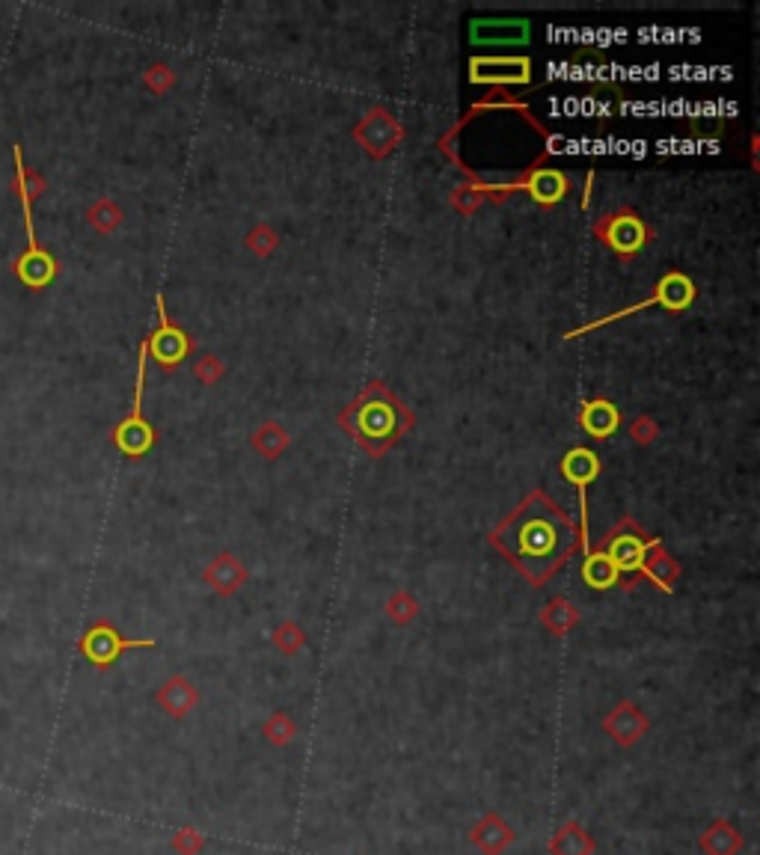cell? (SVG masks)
<instances>
[{"label":"cell","mask_w":760,"mask_h":855,"mask_svg":"<svg viewBox=\"0 0 760 855\" xmlns=\"http://www.w3.org/2000/svg\"><path fill=\"white\" fill-rule=\"evenodd\" d=\"M487 541L538 588L550 582L576 553L579 526L544 490H532L487 535Z\"/></svg>","instance_id":"1"},{"label":"cell","mask_w":760,"mask_h":855,"mask_svg":"<svg viewBox=\"0 0 760 855\" xmlns=\"http://www.w3.org/2000/svg\"><path fill=\"white\" fill-rule=\"evenodd\" d=\"M336 425L378 461L416 425V416L383 380H369L360 395L339 410Z\"/></svg>","instance_id":"2"},{"label":"cell","mask_w":760,"mask_h":855,"mask_svg":"<svg viewBox=\"0 0 760 855\" xmlns=\"http://www.w3.org/2000/svg\"><path fill=\"white\" fill-rule=\"evenodd\" d=\"M12 158H15L12 193H15V199L21 202V214H24V235H27V244H24L21 256L15 259L12 271H15V277L27 285L30 291H42V288H48V285L54 283V280H57V274H60L57 259H54V256L39 244V238H36V229H33V211H30L33 199H39L48 185H45V179H42L39 173H33V170L24 164V155H21V146H18V143H12Z\"/></svg>","instance_id":"3"},{"label":"cell","mask_w":760,"mask_h":855,"mask_svg":"<svg viewBox=\"0 0 760 855\" xmlns=\"http://www.w3.org/2000/svg\"><path fill=\"white\" fill-rule=\"evenodd\" d=\"M591 235L612 250L621 262H630L633 256H639L651 241H654V229L645 223V217L636 208H615L600 214L591 223Z\"/></svg>","instance_id":"4"},{"label":"cell","mask_w":760,"mask_h":855,"mask_svg":"<svg viewBox=\"0 0 760 855\" xmlns=\"http://www.w3.org/2000/svg\"><path fill=\"white\" fill-rule=\"evenodd\" d=\"M695 294H698V288L692 283V277H686V274H680V271H668L642 303H633V306H627V309H618V312H609V315H603V318H597V321H588V324H582V327L565 333V339H576V336L594 333V330H600V327H606V324H612V321H621V318L636 315V312L651 309V306H663L668 312H683V309H689V306L695 303Z\"/></svg>","instance_id":"5"},{"label":"cell","mask_w":760,"mask_h":855,"mask_svg":"<svg viewBox=\"0 0 760 855\" xmlns=\"http://www.w3.org/2000/svg\"><path fill=\"white\" fill-rule=\"evenodd\" d=\"M146 363H149V354H146V342H140V360H137V380H134V401H131V410L128 416L113 428V446L128 458V461H140L146 458L152 449H155V428L152 422L143 416V386H146Z\"/></svg>","instance_id":"6"},{"label":"cell","mask_w":760,"mask_h":855,"mask_svg":"<svg viewBox=\"0 0 760 855\" xmlns=\"http://www.w3.org/2000/svg\"><path fill=\"white\" fill-rule=\"evenodd\" d=\"M155 306H158V327H155L143 342H146L149 360H155V366H158L164 375H170V372H176V369L188 360L190 354H193L196 342H193V336H188V330H182V327L170 318V312H167V306H164V294H158Z\"/></svg>","instance_id":"7"},{"label":"cell","mask_w":760,"mask_h":855,"mask_svg":"<svg viewBox=\"0 0 760 855\" xmlns=\"http://www.w3.org/2000/svg\"><path fill=\"white\" fill-rule=\"evenodd\" d=\"M651 541L645 535V529L633 520V517H621V523H615L606 538L600 541V550L606 553V559L615 565L618 573H633L642 576V565L648 559Z\"/></svg>","instance_id":"8"},{"label":"cell","mask_w":760,"mask_h":855,"mask_svg":"<svg viewBox=\"0 0 760 855\" xmlns=\"http://www.w3.org/2000/svg\"><path fill=\"white\" fill-rule=\"evenodd\" d=\"M81 654L95 665V668H110L125 651H137V648H155L152 639H125L110 621H95L93 627L81 636Z\"/></svg>","instance_id":"9"},{"label":"cell","mask_w":760,"mask_h":855,"mask_svg":"<svg viewBox=\"0 0 760 855\" xmlns=\"http://www.w3.org/2000/svg\"><path fill=\"white\" fill-rule=\"evenodd\" d=\"M354 140L375 158H389L401 143H404V125L386 110V107H372L357 125H354Z\"/></svg>","instance_id":"10"},{"label":"cell","mask_w":760,"mask_h":855,"mask_svg":"<svg viewBox=\"0 0 760 855\" xmlns=\"http://www.w3.org/2000/svg\"><path fill=\"white\" fill-rule=\"evenodd\" d=\"M562 478L576 487V496H579V547L582 553L591 550V541H588V499H585V487L600 475V458L591 452V449H570L568 455L562 458Z\"/></svg>","instance_id":"11"},{"label":"cell","mask_w":760,"mask_h":855,"mask_svg":"<svg viewBox=\"0 0 760 855\" xmlns=\"http://www.w3.org/2000/svg\"><path fill=\"white\" fill-rule=\"evenodd\" d=\"M470 81L493 90L520 87L532 81V60L529 57H473L470 60Z\"/></svg>","instance_id":"12"},{"label":"cell","mask_w":760,"mask_h":855,"mask_svg":"<svg viewBox=\"0 0 760 855\" xmlns=\"http://www.w3.org/2000/svg\"><path fill=\"white\" fill-rule=\"evenodd\" d=\"M511 185H514V190H526L538 205L553 208V205H559V202L568 196L570 179L562 170H556V167H541V164H535V167H529L523 176H517Z\"/></svg>","instance_id":"13"},{"label":"cell","mask_w":760,"mask_h":855,"mask_svg":"<svg viewBox=\"0 0 760 855\" xmlns=\"http://www.w3.org/2000/svg\"><path fill=\"white\" fill-rule=\"evenodd\" d=\"M579 428L594 440H609L621 428V410L609 398H591L579 407Z\"/></svg>","instance_id":"14"},{"label":"cell","mask_w":760,"mask_h":855,"mask_svg":"<svg viewBox=\"0 0 760 855\" xmlns=\"http://www.w3.org/2000/svg\"><path fill=\"white\" fill-rule=\"evenodd\" d=\"M247 568L232 556V553H220L208 568H205V573H202V579H205V585L208 588H214L220 597H232L244 582H247Z\"/></svg>","instance_id":"15"},{"label":"cell","mask_w":760,"mask_h":855,"mask_svg":"<svg viewBox=\"0 0 760 855\" xmlns=\"http://www.w3.org/2000/svg\"><path fill=\"white\" fill-rule=\"evenodd\" d=\"M603 728L609 731V737L621 746H630L642 737V731L648 728V719L642 716V710L633 701H621L603 722Z\"/></svg>","instance_id":"16"},{"label":"cell","mask_w":760,"mask_h":855,"mask_svg":"<svg viewBox=\"0 0 760 855\" xmlns=\"http://www.w3.org/2000/svg\"><path fill=\"white\" fill-rule=\"evenodd\" d=\"M473 42H526L529 39V21H473L470 27Z\"/></svg>","instance_id":"17"},{"label":"cell","mask_w":760,"mask_h":855,"mask_svg":"<svg viewBox=\"0 0 760 855\" xmlns=\"http://www.w3.org/2000/svg\"><path fill=\"white\" fill-rule=\"evenodd\" d=\"M288 443H291V437H288V431H285L277 419L262 422V425L250 434V446H253V452H259L265 461H277L285 449H288Z\"/></svg>","instance_id":"18"},{"label":"cell","mask_w":760,"mask_h":855,"mask_svg":"<svg viewBox=\"0 0 760 855\" xmlns=\"http://www.w3.org/2000/svg\"><path fill=\"white\" fill-rule=\"evenodd\" d=\"M642 576H648L651 582H657L663 591H671V588H674V582H677V576H680L677 562L665 553V547L657 541V538L651 541L648 559H645V565H642Z\"/></svg>","instance_id":"19"},{"label":"cell","mask_w":760,"mask_h":855,"mask_svg":"<svg viewBox=\"0 0 760 855\" xmlns=\"http://www.w3.org/2000/svg\"><path fill=\"white\" fill-rule=\"evenodd\" d=\"M511 838L514 832L496 814H487L473 829V844L484 855H499L505 850V844H511Z\"/></svg>","instance_id":"20"},{"label":"cell","mask_w":760,"mask_h":855,"mask_svg":"<svg viewBox=\"0 0 760 855\" xmlns=\"http://www.w3.org/2000/svg\"><path fill=\"white\" fill-rule=\"evenodd\" d=\"M158 704L170 713V716H185L190 707L196 704V689L185 677H170L161 689H158Z\"/></svg>","instance_id":"21"},{"label":"cell","mask_w":760,"mask_h":855,"mask_svg":"<svg viewBox=\"0 0 760 855\" xmlns=\"http://www.w3.org/2000/svg\"><path fill=\"white\" fill-rule=\"evenodd\" d=\"M582 579H585L588 588L606 591V588H612V585L621 582V573L606 559L603 550H588V553H585V562H582Z\"/></svg>","instance_id":"22"},{"label":"cell","mask_w":760,"mask_h":855,"mask_svg":"<svg viewBox=\"0 0 760 855\" xmlns=\"http://www.w3.org/2000/svg\"><path fill=\"white\" fill-rule=\"evenodd\" d=\"M740 844H743L740 832H737L731 823H725V820L713 823V826L704 832V838H701V850L707 855H737Z\"/></svg>","instance_id":"23"},{"label":"cell","mask_w":760,"mask_h":855,"mask_svg":"<svg viewBox=\"0 0 760 855\" xmlns=\"http://www.w3.org/2000/svg\"><path fill=\"white\" fill-rule=\"evenodd\" d=\"M541 621H544V627H547L553 636H568L570 630L579 624V609H576L573 603H568L565 597H556V600H550V603L544 606Z\"/></svg>","instance_id":"24"},{"label":"cell","mask_w":760,"mask_h":855,"mask_svg":"<svg viewBox=\"0 0 760 855\" xmlns=\"http://www.w3.org/2000/svg\"><path fill=\"white\" fill-rule=\"evenodd\" d=\"M122 208L110 199V196H98L93 205L87 208V223L93 226L98 235H110L122 226Z\"/></svg>","instance_id":"25"},{"label":"cell","mask_w":760,"mask_h":855,"mask_svg":"<svg viewBox=\"0 0 760 855\" xmlns=\"http://www.w3.org/2000/svg\"><path fill=\"white\" fill-rule=\"evenodd\" d=\"M594 844L591 838L582 832L579 823H568L556 838H553V855H591Z\"/></svg>","instance_id":"26"},{"label":"cell","mask_w":760,"mask_h":855,"mask_svg":"<svg viewBox=\"0 0 760 855\" xmlns=\"http://www.w3.org/2000/svg\"><path fill=\"white\" fill-rule=\"evenodd\" d=\"M247 247H250V253H253V256H259V259H271V256L277 253V247H280V235H277V229H274V226H268V223H256V226L247 232Z\"/></svg>","instance_id":"27"},{"label":"cell","mask_w":760,"mask_h":855,"mask_svg":"<svg viewBox=\"0 0 760 855\" xmlns=\"http://www.w3.org/2000/svg\"><path fill=\"white\" fill-rule=\"evenodd\" d=\"M386 615L395 621V624H410L416 615H419V603L413 600V594L407 591H395L386 603Z\"/></svg>","instance_id":"28"},{"label":"cell","mask_w":760,"mask_h":855,"mask_svg":"<svg viewBox=\"0 0 760 855\" xmlns=\"http://www.w3.org/2000/svg\"><path fill=\"white\" fill-rule=\"evenodd\" d=\"M274 645H277L280 654L291 657V654H297V651L306 645V633H303L294 621H285V624H280V627L274 630Z\"/></svg>","instance_id":"29"},{"label":"cell","mask_w":760,"mask_h":855,"mask_svg":"<svg viewBox=\"0 0 760 855\" xmlns=\"http://www.w3.org/2000/svg\"><path fill=\"white\" fill-rule=\"evenodd\" d=\"M143 84H146L149 93L164 95L167 90L176 87V72H173L167 63H155V66H149V69L143 72Z\"/></svg>","instance_id":"30"},{"label":"cell","mask_w":760,"mask_h":855,"mask_svg":"<svg viewBox=\"0 0 760 855\" xmlns=\"http://www.w3.org/2000/svg\"><path fill=\"white\" fill-rule=\"evenodd\" d=\"M193 375H196V380H202V383H217V380L226 375V366H223L220 357L202 354V357L193 363Z\"/></svg>","instance_id":"31"},{"label":"cell","mask_w":760,"mask_h":855,"mask_svg":"<svg viewBox=\"0 0 760 855\" xmlns=\"http://www.w3.org/2000/svg\"><path fill=\"white\" fill-rule=\"evenodd\" d=\"M481 202H484V196H481L478 188H475V179L470 182V185H461V188L452 193V205H455L461 214H473Z\"/></svg>","instance_id":"32"},{"label":"cell","mask_w":760,"mask_h":855,"mask_svg":"<svg viewBox=\"0 0 760 855\" xmlns=\"http://www.w3.org/2000/svg\"><path fill=\"white\" fill-rule=\"evenodd\" d=\"M630 437H633V443H639V446H651V443L660 437V428H657V422H654L651 416H639V419H633V425H630Z\"/></svg>","instance_id":"33"},{"label":"cell","mask_w":760,"mask_h":855,"mask_svg":"<svg viewBox=\"0 0 760 855\" xmlns=\"http://www.w3.org/2000/svg\"><path fill=\"white\" fill-rule=\"evenodd\" d=\"M265 734L274 740V743H288L291 737H294V725H291V719H285V713H274L271 716V722L265 725Z\"/></svg>","instance_id":"34"}]
</instances>
